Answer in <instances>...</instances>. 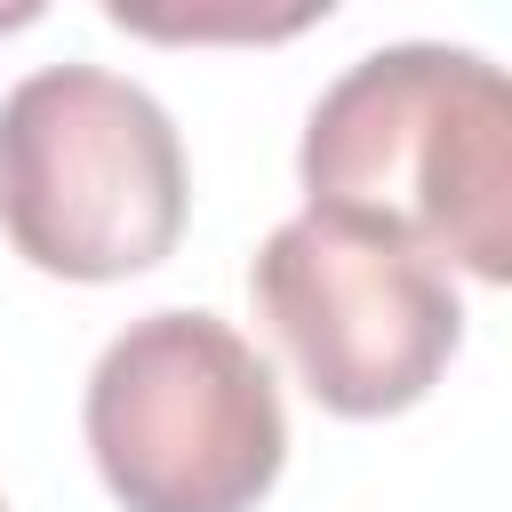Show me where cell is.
Masks as SVG:
<instances>
[{
    "label": "cell",
    "instance_id": "obj_1",
    "mask_svg": "<svg viewBox=\"0 0 512 512\" xmlns=\"http://www.w3.org/2000/svg\"><path fill=\"white\" fill-rule=\"evenodd\" d=\"M304 208L424 264L512 280V88L480 48L400 40L336 72L296 144Z\"/></svg>",
    "mask_w": 512,
    "mask_h": 512
},
{
    "label": "cell",
    "instance_id": "obj_2",
    "mask_svg": "<svg viewBox=\"0 0 512 512\" xmlns=\"http://www.w3.org/2000/svg\"><path fill=\"white\" fill-rule=\"evenodd\" d=\"M192 176L152 88L40 64L0 96V232L32 272L128 280L184 240Z\"/></svg>",
    "mask_w": 512,
    "mask_h": 512
},
{
    "label": "cell",
    "instance_id": "obj_3",
    "mask_svg": "<svg viewBox=\"0 0 512 512\" xmlns=\"http://www.w3.org/2000/svg\"><path fill=\"white\" fill-rule=\"evenodd\" d=\"M80 424L120 512H256L288 464L272 360L216 312L128 320Z\"/></svg>",
    "mask_w": 512,
    "mask_h": 512
},
{
    "label": "cell",
    "instance_id": "obj_4",
    "mask_svg": "<svg viewBox=\"0 0 512 512\" xmlns=\"http://www.w3.org/2000/svg\"><path fill=\"white\" fill-rule=\"evenodd\" d=\"M248 288L328 416L416 408L464 344V304L440 264L312 208L272 224L248 264Z\"/></svg>",
    "mask_w": 512,
    "mask_h": 512
},
{
    "label": "cell",
    "instance_id": "obj_5",
    "mask_svg": "<svg viewBox=\"0 0 512 512\" xmlns=\"http://www.w3.org/2000/svg\"><path fill=\"white\" fill-rule=\"evenodd\" d=\"M0 512H8V504H0Z\"/></svg>",
    "mask_w": 512,
    "mask_h": 512
}]
</instances>
